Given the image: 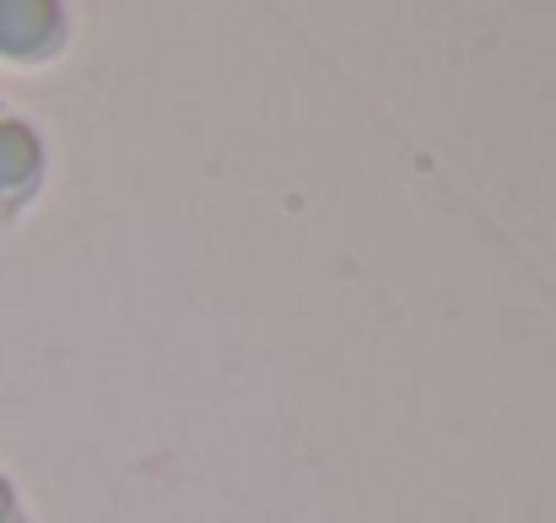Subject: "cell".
Wrapping results in <instances>:
<instances>
[{
    "label": "cell",
    "instance_id": "1",
    "mask_svg": "<svg viewBox=\"0 0 556 523\" xmlns=\"http://www.w3.org/2000/svg\"><path fill=\"white\" fill-rule=\"evenodd\" d=\"M65 43V11L49 0H0V60H43Z\"/></svg>",
    "mask_w": 556,
    "mask_h": 523
},
{
    "label": "cell",
    "instance_id": "2",
    "mask_svg": "<svg viewBox=\"0 0 556 523\" xmlns=\"http://www.w3.org/2000/svg\"><path fill=\"white\" fill-rule=\"evenodd\" d=\"M38 178H43V141L33 136L27 119L0 109V205L33 200Z\"/></svg>",
    "mask_w": 556,
    "mask_h": 523
},
{
    "label": "cell",
    "instance_id": "3",
    "mask_svg": "<svg viewBox=\"0 0 556 523\" xmlns=\"http://www.w3.org/2000/svg\"><path fill=\"white\" fill-rule=\"evenodd\" d=\"M0 523H27L22 519V502H16V486L0 475Z\"/></svg>",
    "mask_w": 556,
    "mask_h": 523
}]
</instances>
